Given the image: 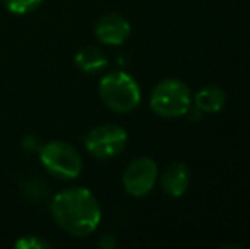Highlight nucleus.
I'll list each match as a JSON object with an SVG mask.
<instances>
[{"label": "nucleus", "mask_w": 250, "mask_h": 249, "mask_svg": "<svg viewBox=\"0 0 250 249\" xmlns=\"http://www.w3.org/2000/svg\"><path fill=\"white\" fill-rule=\"evenodd\" d=\"M22 145H24V149L29 150V152H34V150L40 152V149H41V143L38 142V138H34V136H26Z\"/></svg>", "instance_id": "2eb2a0df"}, {"label": "nucleus", "mask_w": 250, "mask_h": 249, "mask_svg": "<svg viewBox=\"0 0 250 249\" xmlns=\"http://www.w3.org/2000/svg\"><path fill=\"white\" fill-rule=\"evenodd\" d=\"M85 149L97 159H112L125 150L128 133L116 123H105L92 128L85 135Z\"/></svg>", "instance_id": "39448f33"}, {"label": "nucleus", "mask_w": 250, "mask_h": 249, "mask_svg": "<svg viewBox=\"0 0 250 249\" xmlns=\"http://www.w3.org/2000/svg\"><path fill=\"white\" fill-rule=\"evenodd\" d=\"M24 193L29 196L31 202H41V200L46 198L48 186L40 178H36V180H27L26 186H24Z\"/></svg>", "instance_id": "f8f14e48"}, {"label": "nucleus", "mask_w": 250, "mask_h": 249, "mask_svg": "<svg viewBox=\"0 0 250 249\" xmlns=\"http://www.w3.org/2000/svg\"><path fill=\"white\" fill-rule=\"evenodd\" d=\"M116 244H118V239H116L114 234H105L99 241V246L102 249H112V248H116Z\"/></svg>", "instance_id": "4468645a"}, {"label": "nucleus", "mask_w": 250, "mask_h": 249, "mask_svg": "<svg viewBox=\"0 0 250 249\" xmlns=\"http://www.w3.org/2000/svg\"><path fill=\"white\" fill-rule=\"evenodd\" d=\"M75 65L83 73H97L107 67V58L97 46H83L77 51Z\"/></svg>", "instance_id": "9d476101"}, {"label": "nucleus", "mask_w": 250, "mask_h": 249, "mask_svg": "<svg viewBox=\"0 0 250 249\" xmlns=\"http://www.w3.org/2000/svg\"><path fill=\"white\" fill-rule=\"evenodd\" d=\"M99 96L109 110L116 113H129L142 101V91L129 73L114 70L101 79Z\"/></svg>", "instance_id": "f03ea898"}, {"label": "nucleus", "mask_w": 250, "mask_h": 249, "mask_svg": "<svg viewBox=\"0 0 250 249\" xmlns=\"http://www.w3.org/2000/svg\"><path fill=\"white\" fill-rule=\"evenodd\" d=\"M5 9L12 14H27L36 10L43 0H2Z\"/></svg>", "instance_id": "9b49d317"}, {"label": "nucleus", "mask_w": 250, "mask_h": 249, "mask_svg": "<svg viewBox=\"0 0 250 249\" xmlns=\"http://www.w3.org/2000/svg\"><path fill=\"white\" fill-rule=\"evenodd\" d=\"M40 160L44 169L58 180H75L83 167L79 150L62 140H53L41 145Z\"/></svg>", "instance_id": "20e7f679"}, {"label": "nucleus", "mask_w": 250, "mask_h": 249, "mask_svg": "<svg viewBox=\"0 0 250 249\" xmlns=\"http://www.w3.org/2000/svg\"><path fill=\"white\" fill-rule=\"evenodd\" d=\"M189 167L184 162H174L168 164L164 169L160 178V184L164 188V191L172 198H181L189 188Z\"/></svg>", "instance_id": "6e6552de"}, {"label": "nucleus", "mask_w": 250, "mask_h": 249, "mask_svg": "<svg viewBox=\"0 0 250 249\" xmlns=\"http://www.w3.org/2000/svg\"><path fill=\"white\" fill-rule=\"evenodd\" d=\"M158 178V167L150 157H138L131 160L123 174V186L126 193L135 198L148 195Z\"/></svg>", "instance_id": "423d86ee"}, {"label": "nucleus", "mask_w": 250, "mask_h": 249, "mask_svg": "<svg viewBox=\"0 0 250 249\" xmlns=\"http://www.w3.org/2000/svg\"><path fill=\"white\" fill-rule=\"evenodd\" d=\"M131 26L129 23L119 14H105L96 24V38L104 45L119 46L129 38Z\"/></svg>", "instance_id": "0eeeda50"}, {"label": "nucleus", "mask_w": 250, "mask_h": 249, "mask_svg": "<svg viewBox=\"0 0 250 249\" xmlns=\"http://www.w3.org/2000/svg\"><path fill=\"white\" fill-rule=\"evenodd\" d=\"M55 222L73 237H87L99 227L101 205L87 188H66L51 200Z\"/></svg>", "instance_id": "f257e3e1"}, {"label": "nucleus", "mask_w": 250, "mask_h": 249, "mask_svg": "<svg viewBox=\"0 0 250 249\" xmlns=\"http://www.w3.org/2000/svg\"><path fill=\"white\" fill-rule=\"evenodd\" d=\"M227 103V94L218 86H206L194 94L192 104L201 111V113H220Z\"/></svg>", "instance_id": "1a4fd4ad"}, {"label": "nucleus", "mask_w": 250, "mask_h": 249, "mask_svg": "<svg viewBox=\"0 0 250 249\" xmlns=\"http://www.w3.org/2000/svg\"><path fill=\"white\" fill-rule=\"evenodd\" d=\"M14 246L19 249H46V248H50L51 244L38 236H22L19 241H16Z\"/></svg>", "instance_id": "ddd939ff"}, {"label": "nucleus", "mask_w": 250, "mask_h": 249, "mask_svg": "<svg viewBox=\"0 0 250 249\" xmlns=\"http://www.w3.org/2000/svg\"><path fill=\"white\" fill-rule=\"evenodd\" d=\"M192 106L189 87L177 79H165L153 87L150 94V108L155 114L164 118L186 116Z\"/></svg>", "instance_id": "7ed1b4c3"}]
</instances>
